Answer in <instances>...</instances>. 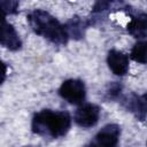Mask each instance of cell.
<instances>
[{"instance_id":"6da1fadb","label":"cell","mask_w":147,"mask_h":147,"mask_svg":"<svg viewBox=\"0 0 147 147\" xmlns=\"http://www.w3.org/2000/svg\"><path fill=\"white\" fill-rule=\"evenodd\" d=\"M71 117L67 111L44 109L32 118V131L39 136L52 138L63 137L70 129Z\"/></svg>"},{"instance_id":"7a4b0ae2","label":"cell","mask_w":147,"mask_h":147,"mask_svg":"<svg viewBox=\"0 0 147 147\" xmlns=\"http://www.w3.org/2000/svg\"><path fill=\"white\" fill-rule=\"evenodd\" d=\"M28 22L31 29L39 36L47 38L49 41L63 45L68 41V32L54 16L42 9H36L28 15Z\"/></svg>"},{"instance_id":"3957f363","label":"cell","mask_w":147,"mask_h":147,"mask_svg":"<svg viewBox=\"0 0 147 147\" xmlns=\"http://www.w3.org/2000/svg\"><path fill=\"white\" fill-rule=\"evenodd\" d=\"M59 94L69 103L79 105L85 100L86 88L84 83L79 79H67L61 84Z\"/></svg>"},{"instance_id":"277c9868","label":"cell","mask_w":147,"mask_h":147,"mask_svg":"<svg viewBox=\"0 0 147 147\" xmlns=\"http://www.w3.org/2000/svg\"><path fill=\"white\" fill-rule=\"evenodd\" d=\"M99 117L100 108L93 103H85L76 110L74 119L82 127H92L98 123Z\"/></svg>"},{"instance_id":"5b68a950","label":"cell","mask_w":147,"mask_h":147,"mask_svg":"<svg viewBox=\"0 0 147 147\" xmlns=\"http://www.w3.org/2000/svg\"><path fill=\"white\" fill-rule=\"evenodd\" d=\"M119 126L116 124H108L98 132L95 139L100 147H116L119 140Z\"/></svg>"},{"instance_id":"8992f818","label":"cell","mask_w":147,"mask_h":147,"mask_svg":"<svg viewBox=\"0 0 147 147\" xmlns=\"http://www.w3.org/2000/svg\"><path fill=\"white\" fill-rule=\"evenodd\" d=\"M109 69L117 76H124L129 71V57L121 51L111 49L107 55Z\"/></svg>"},{"instance_id":"52a82bcc","label":"cell","mask_w":147,"mask_h":147,"mask_svg":"<svg viewBox=\"0 0 147 147\" xmlns=\"http://www.w3.org/2000/svg\"><path fill=\"white\" fill-rule=\"evenodd\" d=\"M1 45L10 51H16L22 46V41L20 39L18 33L14 29V26L8 23L5 18L2 20L1 25V37H0Z\"/></svg>"},{"instance_id":"ba28073f","label":"cell","mask_w":147,"mask_h":147,"mask_svg":"<svg viewBox=\"0 0 147 147\" xmlns=\"http://www.w3.org/2000/svg\"><path fill=\"white\" fill-rule=\"evenodd\" d=\"M126 107L139 121H144L147 117V93L141 95H132L129 99Z\"/></svg>"},{"instance_id":"9c48e42d","label":"cell","mask_w":147,"mask_h":147,"mask_svg":"<svg viewBox=\"0 0 147 147\" xmlns=\"http://www.w3.org/2000/svg\"><path fill=\"white\" fill-rule=\"evenodd\" d=\"M127 32L134 38L141 39L147 37V15L138 14L133 16L131 21L127 23Z\"/></svg>"},{"instance_id":"30bf717a","label":"cell","mask_w":147,"mask_h":147,"mask_svg":"<svg viewBox=\"0 0 147 147\" xmlns=\"http://www.w3.org/2000/svg\"><path fill=\"white\" fill-rule=\"evenodd\" d=\"M85 26L86 25H85L84 21H82L79 17H72L64 28H65L69 37L72 36L74 38H80L84 34Z\"/></svg>"},{"instance_id":"8fae6325","label":"cell","mask_w":147,"mask_h":147,"mask_svg":"<svg viewBox=\"0 0 147 147\" xmlns=\"http://www.w3.org/2000/svg\"><path fill=\"white\" fill-rule=\"evenodd\" d=\"M131 59L138 63H147V40L138 41L131 49Z\"/></svg>"},{"instance_id":"7c38bea8","label":"cell","mask_w":147,"mask_h":147,"mask_svg":"<svg viewBox=\"0 0 147 147\" xmlns=\"http://www.w3.org/2000/svg\"><path fill=\"white\" fill-rule=\"evenodd\" d=\"M17 7H18V2H16V1H1V8H2L5 16L7 14L16 13Z\"/></svg>"},{"instance_id":"4fadbf2b","label":"cell","mask_w":147,"mask_h":147,"mask_svg":"<svg viewBox=\"0 0 147 147\" xmlns=\"http://www.w3.org/2000/svg\"><path fill=\"white\" fill-rule=\"evenodd\" d=\"M91 147H95V146H91Z\"/></svg>"}]
</instances>
